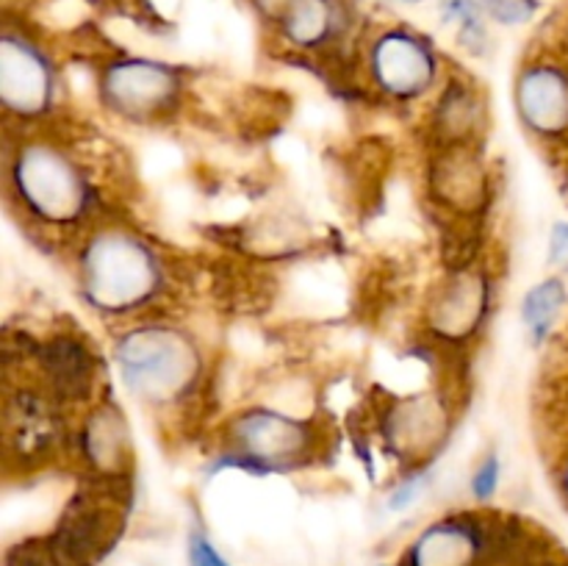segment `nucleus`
<instances>
[{"label": "nucleus", "instance_id": "25", "mask_svg": "<svg viewBox=\"0 0 568 566\" xmlns=\"http://www.w3.org/2000/svg\"><path fill=\"white\" fill-rule=\"evenodd\" d=\"M405 3H419V0H405Z\"/></svg>", "mask_w": 568, "mask_h": 566}, {"label": "nucleus", "instance_id": "3", "mask_svg": "<svg viewBox=\"0 0 568 566\" xmlns=\"http://www.w3.org/2000/svg\"><path fill=\"white\" fill-rule=\"evenodd\" d=\"M14 183L20 198L37 216L70 222L87 209V181L59 148L26 144L14 161Z\"/></svg>", "mask_w": 568, "mask_h": 566}, {"label": "nucleus", "instance_id": "11", "mask_svg": "<svg viewBox=\"0 0 568 566\" xmlns=\"http://www.w3.org/2000/svg\"><path fill=\"white\" fill-rule=\"evenodd\" d=\"M42 370L59 397L83 400L92 392V355L75 338H50L42 347Z\"/></svg>", "mask_w": 568, "mask_h": 566}, {"label": "nucleus", "instance_id": "13", "mask_svg": "<svg viewBox=\"0 0 568 566\" xmlns=\"http://www.w3.org/2000/svg\"><path fill=\"white\" fill-rule=\"evenodd\" d=\"M444 431H447V416L433 400H405L388 420V436L403 453H422L433 447Z\"/></svg>", "mask_w": 568, "mask_h": 566}, {"label": "nucleus", "instance_id": "9", "mask_svg": "<svg viewBox=\"0 0 568 566\" xmlns=\"http://www.w3.org/2000/svg\"><path fill=\"white\" fill-rule=\"evenodd\" d=\"M109 533V514L89 499H75L61 519L59 530L50 538L59 566H89Z\"/></svg>", "mask_w": 568, "mask_h": 566}, {"label": "nucleus", "instance_id": "17", "mask_svg": "<svg viewBox=\"0 0 568 566\" xmlns=\"http://www.w3.org/2000/svg\"><path fill=\"white\" fill-rule=\"evenodd\" d=\"M564 303L566 286L558 277H547V281H541L538 286H532L530 292H527L525 305H521V316H525V325L530 327L536 342H541V338L547 336L552 322L558 320Z\"/></svg>", "mask_w": 568, "mask_h": 566}, {"label": "nucleus", "instance_id": "22", "mask_svg": "<svg viewBox=\"0 0 568 566\" xmlns=\"http://www.w3.org/2000/svg\"><path fill=\"white\" fill-rule=\"evenodd\" d=\"M425 486H427V475H416V477H410V481L399 483V488L392 494L388 505H392L394 511L408 508V503H414V499L419 497V492H425Z\"/></svg>", "mask_w": 568, "mask_h": 566}, {"label": "nucleus", "instance_id": "23", "mask_svg": "<svg viewBox=\"0 0 568 566\" xmlns=\"http://www.w3.org/2000/svg\"><path fill=\"white\" fill-rule=\"evenodd\" d=\"M549 264H568V222H558L552 228V236H549Z\"/></svg>", "mask_w": 568, "mask_h": 566}, {"label": "nucleus", "instance_id": "21", "mask_svg": "<svg viewBox=\"0 0 568 566\" xmlns=\"http://www.w3.org/2000/svg\"><path fill=\"white\" fill-rule=\"evenodd\" d=\"M189 560H192V566H231L203 533H194L192 542H189Z\"/></svg>", "mask_w": 568, "mask_h": 566}, {"label": "nucleus", "instance_id": "5", "mask_svg": "<svg viewBox=\"0 0 568 566\" xmlns=\"http://www.w3.org/2000/svg\"><path fill=\"white\" fill-rule=\"evenodd\" d=\"M372 72L386 92L414 98L436 78V55L408 31H386L372 48Z\"/></svg>", "mask_w": 568, "mask_h": 566}, {"label": "nucleus", "instance_id": "12", "mask_svg": "<svg viewBox=\"0 0 568 566\" xmlns=\"http://www.w3.org/2000/svg\"><path fill=\"white\" fill-rule=\"evenodd\" d=\"M477 549L480 533L471 522H442L416 542L408 566H471Z\"/></svg>", "mask_w": 568, "mask_h": 566}, {"label": "nucleus", "instance_id": "24", "mask_svg": "<svg viewBox=\"0 0 568 566\" xmlns=\"http://www.w3.org/2000/svg\"><path fill=\"white\" fill-rule=\"evenodd\" d=\"M564 488H566V497H568V461H566V466H564Z\"/></svg>", "mask_w": 568, "mask_h": 566}, {"label": "nucleus", "instance_id": "6", "mask_svg": "<svg viewBox=\"0 0 568 566\" xmlns=\"http://www.w3.org/2000/svg\"><path fill=\"white\" fill-rule=\"evenodd\" d=\"M516 103L527 128L544 137L568 131V70L552 61L530 64L516 87Z\"/></svg>", "mask_w": 568, "mask_h": 566}, {"label": "nucleus", "instance_id": "10", "mask_svg": "<svg viewBox=\"0 0 568 566\" xmlns=\"http://www.w3.org/2000/svg\"><path fill=\"white\" fill-rule=\"evenodd\" d=\"M488 305V286L475 272L455 275L430 309V322L438 333L449 338L469 336L480 325Z\"/></svg>", "mask_w": 568, "mask_h": 566}, {"label": "nucleus", "instance_id": "15", "mask_svg": "<svg viewBox=\"0 0 568 566\" xmlns=\"http://www.w3.org/2000/svg\"><path fill=\"white\" fill-rule=\"evenodd\" d=\"M275 17L281 20L283 33L303 48L325 42L336 22L331 0H281Z\"/></svg>", "mask_w": 568, "mask_h": 566}, {"label": "nucleus", "instance_id": "7", "mask_svg": "<svg viewBox=\"0 0 568 566\" xmlns=\"http://www.w3.org/2000/svg\"><path fill=\"white\" fill-rule=\"evenodd\" d=\"M53 81L39 50L17 37L0 42V100L14 114H39L48 105Z\"/></svg>", "mask_w": 568, "mask_h": 566}, {"label": "nucleus", "instance_id": "14", "mask_svg": "<svg viewBox=\"0 0 568 566\" xmlns=\"http://www.w3.org/2000/svg\"><path fill=\"white\" fill-rule=\"evenodd\" d=\"M87 455L98 469L120 472L128 464V431L120 411L111 405L98 408L87 422Z\"/></svg>", "mask_w": 568, "mask_h": 566}, {"label": "nucleus", "instance_id": "16", "mask_svg": "<svg viewBox=\"0 0 568 566\" xmlns=\"http://www.w3.org/2000/svg\"><path fill=\"white\" fill-rule=\"evenodd\" d=\"M436 189L447 203L458 209H471L486 194V170L480 161L469 153L444 155L442 166L436 170Z\"/></svg>", "mask_w": 568, "mask_h": 566}, {"label": "nucleus", "instance_id": "26", "mask_svg": "<svg viewBox=\"0 0 568 566\" xmlns=\"http://www.w3.org/2000/svg\"><path fill=\"white\" fill-rule=\"evenodd\" d=\"M544 566H555V564H544Z\"/></svg>", "mask_w": 568, "mask_h": 566}, {"label": "nucleus", "instance_id": "8", "mask_svg": "<svg viewBox=\"0 0 568 566\" xmlns=\"http://www.w3.org/2000/svg\"><path fill=\"white\" fill-rule=\"evenodd\" d=\"M233 442L247 461L288 464L308 449L311 436L303 422L275 411H250L233 422Z\"/></svg>", "mask_w": 568, "mask_h": 566}, {"label": "nucleus", "instance_id": "1", "mask_svg": "<svg viewBox=\"0 0 568 566\" xmlns=\"http://www.w3.org/2000/svg\"><path fill=\"white\" fill-rule=\"evenodd\" d=\"M116 364L133 394L164 403L192 386L200 372V355L178 327L150 325L136 327L116 344Z\"/></svg>", "mask_w": 568, "mask_h": 566}, {"label": "nucleus", "instance_id": "2", "mask_svg": "<svg viewBox=\"0 0 568 566\" xmlns=\"http://www.w3.org/2000/svg\"><path fill=\"white\" fill-rule=\"evenodd\" d=\"M83 289L98 309L128 311L159 286V264L148 244L125 231H103L89 242L81 261Z\"/></svg>", "mask_w": 568, "mask_h": 566}, {"label": "nucleus", "instance_id": "20", "mask_svg": "<svg viewBox=\"0 0 568 566\" xmlns=\"http://www.w3.org/2000/svg\"><path fill=\"white\" fill-rule=\"evenodd\" d=\"M497 483H499V464L497 458H486L480 464V469L475 472V477H471V492H475L477 499H488L494 497V492H497Z\"/></svg>", "mask_w": 568, "mask_h": 566}, {"label": "nucleus", "instance_id": "4", "mask_svg": "<svg viewBox=\"0 0 568 566\" xmlns=\"http://www.w3.org/2000/svg\"><path fill=\"white\" fill-rule=\"evenodd\" d=\"M103 94L122 114H153L175 100L178 75L170 67L148 59L116 61L103 75Z\"/></svg>", "mask_w": 568, "mask_h": 566}, {"label": "nucleus", "instance_id": "19", "mask_svg": "<svg viewBox=\"0 0 568 566\" xmlns=\"http://www.w3.org/2000/svg\"><path fill=\"white\" fill-rule=\"evenodd\" d=\"M483 3H486L488 14L497 22H505V26L527 22L538 9L536 0H483Z\"/></svg>", "mask_w": 568, "mask_h": 566}, {"label": "nucleus", "instance_id": "18", "mask_svg": "<svg viewBox=\"0 0 568 566\" xmlns=\"http://www.w3.org/2000/svg\"><path fill=\"white\" fill-rule=\"evenodd\" d=\"M471 114H475V105H471L469 94L460 92V89H449L447 98L442 100V125L447 137H464L471 125Z\"/></svg>", "mask_w": 568, "mask_h": 566}]
</instances>
